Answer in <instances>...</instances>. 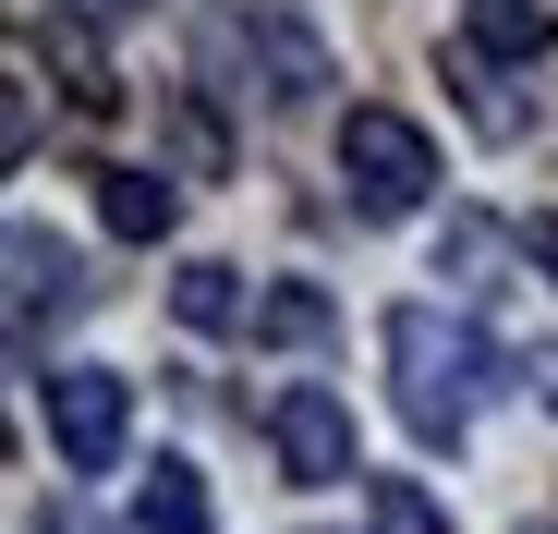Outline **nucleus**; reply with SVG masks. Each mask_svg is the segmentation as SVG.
<instances>
[{
	"label": "nucleus",
	"mask_w": 558,
	"mask_h": 534,
	"mask_svg": "<svg viewBox=\"0 0 558 534\" xmlns=\"http://www.w3.org/2000/svg\"><path fill=\"white\" fill-rule=\"evenodd\" d=\"M389 377H401V425L425 437V450H461V425H474L498 352L461 316H437V304H389Z\"/></svg>",
	"instance_id": "nucleus-1"
},
{
	"label": "nucleus",
	"mask_w": 558,
	"mask_h": 534,
	"mask_svg": "<svg viewBox=\"0 0 558 534\" xmlns=\"http://www.w3.org/2000/svg\"><path fill=\"white\" fill-rule=\"evenodd\" d=\"M340 183H352L364 219H413V207L437 195V146H425V122H401V110H352V122H340Z\"/></svg>",
	"instance_id": "nucleus-2"
},
{
	"label": "nucleus",
	"mask_w": 558,
	"mask_h": 534,
	"mask_svg": "<svg viewBox=\"0 0 558 534\" xmlns=\"http://www.w3.org/2000/svg\"><path fill=\"white\" fill-rule=\"evenodd\" d=\"M49 437H61V474H110L134 450V389L110 365H61L49 377Z\"/></svg>",
	"instance_id": "nucleus-3"
},
{
	"label": "nucleus",
	"mask_w": 558,
	"mask_h": 534,
	"mask_svg": "<svg viewBox=\"0 0 558 534\" xmlns=\"http://www.w3.org/2000/svg\"><path fill=\"white\" fill-rule=\"evenodd\" d=\"M267 450H279V474H292V486H352V474H364V450H352V413H340L316 377L267 401Z\"/></svg>",
	"instance_id": "nucleus-4"
},
{
	"label": "nucleus",
	"mask_w": 558,
	"mask_h": 534,
	"mask_svg": "<svg viewBox=\"0 0 558 534\" xmlns=\"http://www.w3.org/2000/svg\"><path fill=\"white\" fill-rule=\"evenodd\" d=\"M49 304H61V316L85 304V255H73L61 231H37V219H13V328L37 340V316H49Z\"/></svg>",
	"instance_id": "nucleus-5"
},
{
	"label": "nucleus",
	"mask_w": 558,
	"mask_h": 534,
	"mask_svg": "<svg viewBox=\"0 0 558 534\" xmlns=\"http://www.w3.org/2000/svg\"><path fill=\"white\" fill-rule=\"evenodd\" d=\"M461 49H474V61H546L558 49V13H546V0H461Z\"/></svg>",
	"instance_id": "nucleus-6"
},
{
	"label": "nucleus",
	"mask_w": 558,
	"mask_h": 534,
	"mask_svg": "<svg viewBox=\"0 0 558 534\" xmlns=\"http://www.w3.org/2000/svg\"><path fill=\"white\" fill-rule=\"evenodd\" d=\"M243 49L267 61V98H279V110H304L316 85H328V49H316L292 13H255V25H243Z\"/></svg>",
	"instance_id": "nucleus-7"
},
{
	"label": "nucleus",
	"mask_w": 558,
	"mask_h": 534,
	"mask_svg": "<svg viewBox=\"0 0 558 534\" xmlns=\"http://www.w3.org/2000/svg\"><path fill=\"white\" fill-rule=\"evenodd\" d=\"M170 207H182V195H170V170H98V219H110L122 243H158Z\"/></svg>",
	"instance_id": "nucleus-8"
},
{
	"label": "nucleus",
	"mask_w": 558,
	"mask_h": 534,
	"mask_svg": "<svg viewBox=\"0 0 558 534\" xmlns=\"http://www.w3.org/2000/svg\"><path fill=\"white\" fill-rule=\"evenodd\" d=\"M37 49L61 61V85H73V110H122V73L98 61V37H85V25H61V13H49V25H37Z\"/></svg>",
	"instance_id": "nucleus-9"
},
{
	"label": "nucleus",
	"mask_w": 558,
	"mask_h": 534,
	"mask_svg": "<svg viewBox=\"0 0 558 534\" xmlns=\"http://www.w3.org/2000/svg\"><path fill=\"white\" fill-rule=\"evenodd\" d=\"M170 304H182V328H243L255 316V292H243V267H219V255H195L170 280Z\"/></svg>",
	"instance_id": "nucleus-10"
},
{
	"label": "nucleus",
	"mask_w": 558,
	"mask_h": 534,
	"mask_svg": "<svg viewBox=\"0 0 558 534\" xmlns=\"http://www.w3.org/2000/svg\"><path fill=\"white\" fill-rule=\"evenodd\" d=\"M134 534H207V486H195V462H158V474L134 486Z\"/></svg>",
	"instance_id": "nucleus-11"
},
{
	"label": "nucleus",
	"mask_w": 558,
	"mask_h": 534,
	"mask_svg": "<svg viewBox=\"0 0 558 534\" xmlns=\"http://www.w3.org/2000/svg\"><path fill=\"white\" fill-rule=\"evenodd\" d=\"M170 158H182V183H219V170H231V134H219L195 98H170Z\"/></svg>",
	"instance_id": "nucleus-12"
},
{
	"label": "nucleus",
	"mask_w": 558,
	"mask_h": 534,
	"mask_svg": "<svg viewBox=\"0 0 558 534\" xmlns=\"http://www.w3.org/2000/svg\"><path fill=\"white\" fill-rule=\"evenodd\" d=\"M255 328H267V340H316V328H328V304H316V292H267V304H255Z\"/></svg>",
	"instance_id": "nucleus-13"
},
{
	"label": "nucleus",
	"mask_w": 558,
	"mask_h": 534,
	"mask_svg": "<svg viewBox=\"0 0 558 534\" xmlns=\"http://www.w3.org/2000/svg\"><path fill=\"white\" fill-rule=\"evenodd\" d=\"M0 158H13V170L37 158V98H25V85H0Z\"/></svg>",
	"instance_id": "nucleus-14"
},
{
	"label": "nucleus",
	"mask_w": 558,
	"mask_h": 534,
	"mask_svg": "<svg viewBox=\"0 0 558 534\" xmlns=\"http://www.w3.org/2000/svg\"><path fill=\"white\" fill-rule=\"evenodd\" d=\"M522 377H534V401H558V352H534V365H522Z\"/></svg>",
	"instance_id": "nucleus-15"
},
{
	"label": "nucleus",
	"mask_w": 558,
	"mask_h": 534,
	"mask_svg": "<svg viewBox=\"0 0 558 534\" xmlns=\"http://www.w3.org/2000/svg\"><path fill=\"white\" fill-rule=\"evenodd\" d=\"M534 255H546V267H558V219H534Z\"/></svg>",
	"instance_id": "nucleus-16"
}]
</instances>
